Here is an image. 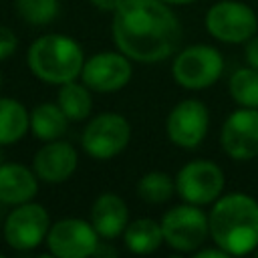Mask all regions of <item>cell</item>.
<instances>
[{"instance_id":"obj_1","label":"cell","mask_w":258,"mask_h":258,"mask_svg":"<svg viewBox=\"0 0 258 258\" xmlns=\"http://www.w3.org/2000/svg\"><path fill=\"white\" fill-rule=\"evenodd\" d=\"M111 34L117 50L137 62H159L177 52L183 28L163 0H123L113 12Z\"/></svg>"},{"instance_id":"obj_2","label":"cell","mask_w":258,"mask_h":258,"mask_svg":"<svg viewBox=\"0 0 258 258\" xmlns=\"http://www.w3.org/2000/svg\"><path fill=\"white\" fill-rule=\"evenodd\" d=\"M210 238L230 256H244L258 248V202L242 191L220 196L210 214Z\"/></svg>"},{"instance_id":"obj_3","label":"cell","mask_w":258,"mask_h":258,"mask_svg":"<svg viewBox=\"0 0 258 258\" xmlns=\"http://www.w3.org/2000/svg\"><path fill=\"white\" fill-rule=\"evenodd\" d=\"M30 73L46 85H62L81 77L85 52L77 40L64 34H42L26 52Z\"/></svg>"},{"instance_id":"obj_4","label":"cell","mask_w":258,"mask_h":258,"mask_svg":"<svg viewBox=\"0 0 258 258\" xmlns=\"http://www.w3.org/2000/svg\"><path fill=\"white\" fill-rule=\"evenodd\" d=\"M224 71V56L210 44H191L181 48L171 64L175 83L189 91L212 87Z\"/></svg>"},{"instance_id":"obj_5","label":"cell","mask_w":258,"mask_h":258,"mask_svg":"<svg viewBox=\"0 0 258 258\" xmlns=\"http://www.w3.org/2000/svg\"><path fill=\"white\" fill-rule=\"evenodd\" d=\"M163 242L177 252H196L204 246L210 236L208 216L202 212V206L181 204L173 206L161 218Z\"/></svg>"},{"instance_id":"obj_6","label":"cell","mask_w":258,"mask_h":258,"mask_svg":"<svg viewBox=\"0 0 258 258\" xmlns=\"http://www.w3.org/2000/svg\"><path fill=\"white\" fill-rule=\"evenodd\" d=\"M131 139V125L129 121L113 111L95 115L81 135V145L87 155L99 161H107L117 157Z\"/></svg>"},{"instance_id":"obj_7","label":"cell","mask_w":258,"mask_h":258,"mask_svg":"<svg viewBox=\"0 0 258 258\" xmlns=\"http://www.w3.org/2000/svg\"><path fill=\"white\" fill-rule=\"evenodd\" d=\"M206 28L220 42L244 44L256 34L258 18L256 12L244 2L220 0L206 12Z\"/></svg>"},{"instance_id":"obj_8","label":"cell","mask_w":258,"mask_h":258,"mask_svg":"<svg viewBox=\"0 0 258 258\" xmlns=\"http://www.w3.org/2000/svg\"><path fill=\"white\" fill-rule=\"evenodd\" d=\"M224 171L210 159H194L175 175V194L194 206L214 204L224 191Z\"/></svg>"},{"instance_id":"obj_9","label":"cell","mask_w":258,"mask_h":258,"mask_svg":"<svg viewBox=\"0 0 258 258\" xmlns=\"http://www.w3.org/2000/svg\"><path fill=\"white\" fill-rule=\"evenodd\" d=\"M50 228V216L40 204H20L8 214L4 222V240L18 252H28L46 240Z\"/></svg>"},{"instance_id":"obj_10","label":"cell","mask_w":258,"mask_h":258,"mask_svg":"<svg viewBox=\"0 0 258 258\" xmlns=\"http://www.w3.org/2000/svg\"><path fill=\"white\" fill-rule=\"evenodd\" d=\"M99 234L91 222L81 218H62L50 224L46 234V248L58 258H87L99 246Z\"/></svg>"},{"instance_id":"obj_11","label":"cell","mask_w":258,"mask_h":258,"mask_svg":"<svg viewBox=\"0 0 258 258\" xmlns=\"http://www.w3.org/2000/svg\"><path fill=\"white\" fill-rule=\"evenodd\" d=\"M133 77V64L121 50H105L85 58L81 81L95 93H115Z\"/></svg>"},{"instance_id":"obj_12","label":"cell","mask_w":258,"mask_h":258,"mask_svg":"<svg viewBox=\"0 0 258 258\" xmlns=\"http://www.w3.org/2000/svg\"><path fill=\"white\" fill-rule=\"evenodd\" d=\"M210 129V111L198 99L179 101L167 115L165 131L173 145L183 149L198 147Z\"/></svg>"},{"instance_id":"obj_13","label":"cell","mask_w":258,"mask_h":258,"mask_svg":"<svg viewBox=\"0 0 258 258\" xmlns=\"http://www.w3.org/2000/svg\"><path fill=\"white\" fill-rule=\"evenodd\" d=\"M222 149L236 161H248L258 155V109L240 107L228 115L220 133Z\"/></svg>"},{"instance_id":"obj_14","label":"cell","mask_w":258,"mask_h":258,"mask_svg":"<svg viewBox=\"0 0 258 258\" xmlns=\"http://www.w3.org/2000/svg\"><path fill=\"white\" fill-rule=\"evenodd\" d=\"M79 163L77 149L60 139L44 141V145L32 157V169L40 181L46 183H62L67 181Z\"/></svg>"},{"instance_id":"obj_15","label":"cell","mask_w":258,"mask_h":258,"mask_svg":"<svg viewBox=\"0 0 258 258\" xmlns=\"http://www.w3.org/2000/svg\"><path fill=\"white\" fill-rule=\"evenodd\" d=\"M91 224L101 238H119L129 224V210L125 200L113 191L101 194L91 206Z\"/></svg>"},{"instance_id":"obj_16","label":"cell","mask_w":258,"mask_h":258,"mask_svg":"<svg viewBox=\"0 0 258 258\" xmlns=\"http://www.w3.org/2000/svg\"><path fill=\"white\" fill-rule=\"evenodd\" d=\"M38 191V175L22 163H0V204L20 206L32 202Z\"/></svg>"},{"instance_id":"obj_17","label":"cell","mask_w":258,"mask_h":258,"mask_svg":"<svg viewBox=\"0 0 258 258\" xmlns=\"http://www.w3.org/2000/svg\"><path fill=\"white\" fill-rule=\"evenodd\" d=\"M69 117L58 103H40L30 111V131L40 141H54L67 133Z\"/></svg>"},{"instance_id":"obj_18","label":"cell","mask_w":258,"mask_h":258,"mask_svg":"<svg viewBox=\"0 0 258 258\" xmlns=\"http://www.w3.org/2000/svg\"><path fill=\"white\" fill-rule=\"evenodd\" d=\"M28 129L30 113L26 107L12 97H0V145L18 143Z\"/></svg>"},{"instance_id":"obj_19","label":"cell","mask_w":258,"mask_h":258,"mask_svg":"<svg viewBox=\"0 0 258 258\" xmlns=\"http://www.w3.org/2000/svg\"><path fill=\"white\" fill-rule=\"evenodd\" d=\"M123 242L133 254H151L163 244L161 222L151 218H137L127 224L123 232Z\"/></svg>"},{"instance_id":"obj_20","label":"cell","mask_w":258,"mask_h":258,"mask_svg":"<svg viewBox=\"0 0 258 258\" xmlns=\"http://www.w3.org/2000/svg\"><path fill=\"white\" fill-rule=\"evenodd\" d=\"M58 107L62 113L69 117V121H83L91 115L93 109V99H91V89L81 81H69L58 85V97H56Z\"/></svg>"},{"instance_id":"obj_21","label":"cell","mask_w":258,"mask_h":258,"mask_svg":"<svg viewBox=\"0 0 258 258\" xmlns=\"http://www.w3.org/2000/svg\"><path fill=\"white\" fill-rule=\"evenodd\" d=\"M228 91L240 107L258 109V71L252 67L238 69L228 81Z\"/></svg>"},{"instance_id":"obj_22","label":"cell","mask_w":258,"mask_h":258,"mask_svg":"<svg viewBox=\"0 0 258 258\" xmlns=\"http://www.w3.org/2000/svg\"><path fill=\"white\" fill-rule=\"evenodd\" d=\"M175 191V179L165 171H147L137 181V196L145 204H165Z\"/></svg>"},{"instance_id":"obj_23","label":"cell","mask_w":258,"mask_h":258,"mask_svg":"<svg viewBox=\"0 0 258 258\" xmlns=\"http://www.w3.org/2000/svg\"><path fill=\"white\" fill-rule=\"evenodd\" d=\"M14 6L18 16L32 26L50 24L58 14V0H14Z\"/></svg>"},{"instance_id":"obj_24","label":"cell","mask_w":258,"mask_h":258,"mask_svg":"<svg viewBox=\"0 0 258 258\" xmlns=\"http://www.w3.org/2000/svg\"><path fill=\"white\" fill-rule=\"evenodd\" d=\"M18 48V38L16 34L8 28V26H2L0 24V60L12 56Z\"/></svg>"},{"instance_id":"obj_25","label":"cell","mask_w":258,"mask_h":258,"mask_svg":"<svg viewBox=\"0 0 258 258\" xmlns=\"http://www.w3.org/2000/svg\"><path fill=\"white\" fill-rule=\"evenodd\" d=\"M244 44H246V46H244V58H246L248 67H252V69L258 71V36L254 34V36H252L250 40H246Z\"/></svg>"},{"instance_id":"obj_26","label":"cell","mask_w":258,"mask_h":258,"mask_svg":"<svg viewBox=\"0 0 258 258\" xmlns=\"http://www.w3.org/2000/svg\"><path fill=\"white\" fill-rule=\"evenodd\" d=\"M228 256L230 254L224 252L220 246H216V248H200V250L194 252V258H228Z\"/></svg>"},{"instance_id":"obj_27","label":"cell","mask_w":258,"mask_h":258,"mask_svg":"<svg viewBox=\"0 0 258 258\" xmlns=\"http://www.w3.org/2000/svg\"><path fill=\"white\" fill-rule=\"evenodd\" d=\"M97 10H103V12H115L121 4H123V0H89Z\"/></svg>"},{"instance_id":"obj_28","label":"cell","mask_w":258,"mask_h":258,"mask_svg":"<svg viewBox=\"0 0 258 258\" xmlns=\"http://www.w3.org/2000/svg\"><path fill=\"white\" fill-rule=\"evenodd\" d=\"M117 254V250L115 248H111V246H103V242H99V246H97V250H95V254L93 256H115Z\"/></svg>"},{"instance_id":"obj_29","label":"cell","mask_w":258,"mask_h":258,"mask_svg":"<svg viewBox=\"0 0 258 258\" xmlns=\"http://www.w3.org/2000/svg\"><path fill=\"white\" fill-rule=\"evenodd\" d=\"M163 2H167L169 6H183V4H194L198 0H163Z\"/></svg>"},{"instance_id":"obj_30","label":"cell","mask_w":258,"mask_h":258,"mask_svg":"<svg viewBox=\"0 0 258 258\" xmlns=\"http://www.w3.org/2000/svg\"><path fill=\"white\" fill-rule=\"evenodd\" d=\"M2 159H4V153H2V145H0V163H2Z\"/></svg>"},{"instance_id":"obj_31","label":"cell","mask_w":258,"mask_h":258,"mask_svg":"<svg viewBox=\"0 0 258 258\" xmlns=\"http://www.w3.org/2000/svg\"><path fill=\"white\" fill-rule=\"evenodd\" d=\"M0 89H2V73H0Z\"/></svg>"},{"instance_id":"obj_32","label":"cell","mask_w":258,"mask_h":258,"mask_svg":"<svg viewBox=\"0 0 258 258\" xmlns=\"http://www.w3.org/2000/svg\"><path fill=\"white\" fill-rule=\"evenodd\" d=\"M256 256H258V248H256Z\"/></svg>"}]
</instances>
